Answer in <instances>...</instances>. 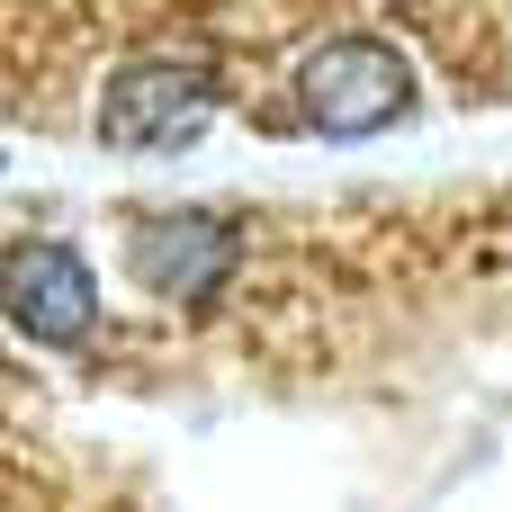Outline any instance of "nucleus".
<instances>
[{"mask_svg": "<svg viewBox=\"0 0 512 512\" xmlns=\"http://www.w3.org/2000/svg\"><path fill=\"white\" fill-rule=\"evenodd\" d=\"M423 81L387 36H324L297 63V108L315 135H387L396 117H414Z\"/></svg>", "mask_w": 512, "mask_h": 512, "instance_id": "nucleus-1", "label": "nucleus"}, {"mask_svg": "<svg viewBox=\"0 0 512 512\" xmlns=\"http://www.w3.org/2000/svg\"><path fill=\"white\" fill-rule=\"evenodd\" d=\"M207 117H216V90L198 63H126L99 90V135L126 153H180L207 135Z\"/></svg>", "mask_w": 512, "mask_h": 512, "instance_id": "nucleus-2", "label": "nucleus"}, {"mask_svg": "<svg viewBox=\"0 0 512 512\" xmlns=\"http://www.w3.org/2000/svg\"><path fill=\"white\" fill-rule=\"evenodd\" d=\"M126 252H135V279L162 288L171 306H207L225 279H234V225L207 216V207H153L126 225Z\"/></svg>", "mask_w": 512, "mask_h": 512, "instance_id": "nucleus-3", "label": "nucleus"}, {"mask_svg": "<svg viewBox=\"0 0 512 512\" xmlns=\"http://www.w3.org/2000/svg\"><path fill=\"white\" fill-rule=\"evenodd\" d=\"M9 324L27 342H81L99 324V288L90 261L72 243H18L9 252Z\"/></svg>", "mask_w": 512, "mask_h": 512, "instance_id": "nucleus-4", "label": "nucleus"}]
</instances>
